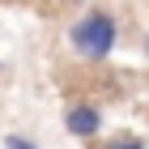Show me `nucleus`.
Masks as SVG:
<instances>
[{"instance_id":"nucleus-5","label":"nucleus","mask_w":149,"mask_h":149,"mask_svg":"<svg viewBox=\"0 0 149 149\" xmlns=\"http://www.w3.org/2000/svg\"><path fill=\"white\" fill-rule=\"evenodd\" d=\"M145 51H149V43H145Z\"/></svg>"},{"instance_id":"nucleus-3","label":"nucleus","mask_w":149,"mask_h":149,"mask_svg":"<svg viewBox=\"0 0 149 149\" xmlns=\"http://www.w3.org/2000/svg\"><path fill=\"white\" fill-rule=\"evenodd\" d=\"M107 149H145V141L141 136H115V141H107Z\"/></svg>"},{"instance_id":"nucleus-4","label":"nucleus","mask_w":149,"mask_h":149,"mask_svg":"<svg viewBox=\"0 0 149 149\" xmlns=\"http://www.w3.org/2000/svg\"><path fill=\"white\" fill-rule=\"evenodd\" d=\"M4 145H9V149H38L34 141H26V136H9V141H4Z\"/></svg>"},{"instance_id":"nucleus-2","label":"nucleus","mask_w":149,"mask_h":149,"mask_svg":"<svg viewBox=\"0 0 149 149\" xmlns=\"http://www.w3.org/2000/svg\"><path fill=\"white\" fill-rule=\"evenodd\" d=\"M64 128H68V136H77V141H94L102 132V111L94 102H72L68 111H64Z\"/></svg>"},{"instance_id":"nucleus-1","label":"nucleus","mask_w":149,"mask_h":149,"mask_svg":"<svg viewBox=\"0 0 149 149\" xmlns=\"http://www.w3.org/2000/svg\"><path fill=\"white\" fill-rule=\"evenodd\" d=\"M115 38H119V26H115V17H111L107 9H90V13L68 30L72 51H77L81 60H94V64L115 51Z\"/></svg>"}]
</instances>
